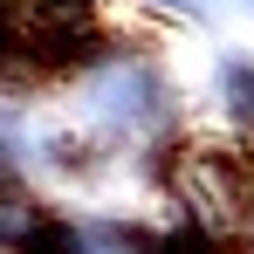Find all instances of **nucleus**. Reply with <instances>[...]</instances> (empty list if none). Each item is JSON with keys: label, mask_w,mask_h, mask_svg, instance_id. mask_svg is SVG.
Returning <instances> with one entry per match:
<instances>
[{"label": "nucleus", "mask_w": 254, "mask_h": 254, "mask_svg": "<svg viewBox=\"0 0 254 254\" xmlns=\"http://www.w3.org/2000/svg\"><path fill=\"white\" fill-rule=\"evenodd\" d=\"M7 254H96L83 234V220H69V213H48L35 206L28 220H21V234H14V248Z\"/></svg>", "instance_id": "1"}, {"label": "nucleus", "mask_w": 254, "mask_h": 254, "mask_svg": "<svg viewBox=\"0 0 254 254\" xmlns=\"http://www.w3.org/2000/svg\"><path fill=\"white\" fill-rule=\"evenodd\" d=\"M137 254H227V234H220V227H206V220H192V213H179V220H172V227H158Z\"/></svg>", "instance_id": "2"}]
</instances>
